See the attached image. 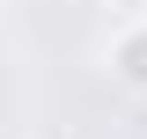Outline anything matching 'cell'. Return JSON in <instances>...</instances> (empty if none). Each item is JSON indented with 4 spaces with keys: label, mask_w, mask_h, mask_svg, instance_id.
Instances as JSON below:
<instances>
[{
    "label": "cell",
    "mask_w": 147,
    "mask_h": 139,
    "mask_svg": "<svg viewBox=\"0 0 147 139\" xmlns=\"http://www.w3.org/2000/svg\"><path fill=\"white\" fill-rule=\"evenodd\" d=\"M110 7H147V0H110Z\"/></svg>",
    "instance_id": "cell-2"
},
{
    "label": "cell",
    "mask_w": 147,
    "mask_h": 139,
    "mask_svg": "<svg viewBox=\"0 0 147 139\" xmlns=\"http://www.w3.org/2000/svg\"><path fill=\"white\" fill-rule=\"evenodd\" d=\"M110 81L125 88V95H147V15L118 22V37H110Z\"/></svg>",
    "instance_id": "cell-1"
}]
</instances>
